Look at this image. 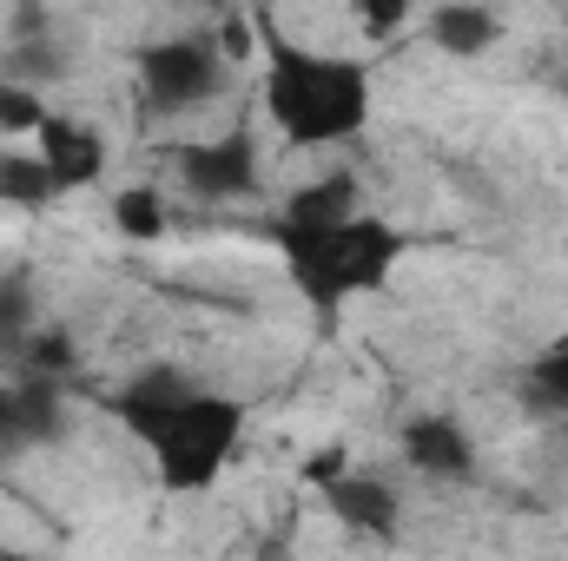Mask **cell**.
Returning <instances> with one entry per match:
<instances>
[{"label":"cell","instance_id":"cell-4","mask_svg":"<svg viewBox=\"0 0 568 561\" xmlns=\"http://www.w3.org/2000/svg\"><path fill=\"white\" fill-rule=\"evenodd\" d=\"M225 86H232L225 47L205 40V33H165V40L140 47V93L165 120H185V113L212 106Z\"/></svg>","mask_w":568,"mask_h":561},{"label":"cell","instance_id":"cell-9","mask_svg":"<svg viewBox=\"0 0 568 561\" xmlns=\"http://www.w3.org/2000/svg\"><path fill=\"white\" fill-rule=\"evenodd\" d=\"M60 429H67L60 377H20V384H13V404H7L0 442H7V449H40V442H60Z\"/></svg>","mask_w":568,"mask_h":561},{"label":"cell","instance_id":"cell-10","mask_svg":"<svg viewBox=\"0 0 568 561\" xmlns=\"http://www.w3.org/2000/svg\"><path fill=\"white\" fill-rule=\"evenodd\" d=\"M429 40H436L443 53H456V60H476V53H489V47L503 40V20H496V7H483V0H443V7L429 13Z\"/></svg>","mask_w":568,"mask_h":561},{"label":"cell","instance_id":"cell-12","mask_svg":"<svg viewBox=\"0 0 568 561\" xmlns=\"http://www.w3.org/2000/svg\"><path fill=\"white\" fill-rule=\"evenodd\" d=\"M0 198L7 205H47V198H60V178H53V165L33 152V159H20V152H0Z\"/></svg>","mask_w":568,"mask_h":561},{"label":"cell","instance_id":"cell-15","mask_svg":"<svg viewBox=\"0 0 568 561\" xmlns=\"http://www.w3.org/2000/svg\"><path fill=\"white\" fill-rule=\"evenodd\" d=\"M40 120H47L40 86H27V80H0V133H7V140L40 133Z\"/></svg>","mask_w":568,"mask_h":561},{"label":"cell","instance_id":"cell-13","mask_svg":"<svg viewBox=\"0 0 568 561\" xmlns=\"http://www.w3.org/2000/svg\"><path fill=\"white\" fill-rule=\"evenodd\" d=\"M27 337H33V278L7 272L0 278V364H13Z\"/></svg>","mask_w":568,"mask_h":561},{"label":"cell","instance_id":"cell-8","mask_svg":"<svg viewBox=\"0 0 568 561\" xmlns=\"http://www.w3.org/2000/svg\"><path fill=\"white\" fill-rule=\"evenodd\" d=\"M40 159L53 165V178H60V192H80V185H93L100 172H106V140L87 126V120H40Z\"/></svg>","mask_w":568,"mask_h":561},{"label":"cell","instance_id":"cell-17","mask_svg":"<svg viewBox=\"0 0 568 561\" xmlns=\"http://www.w3.org/2000/svg\"><path fill=\"white\" fill-rule=\"evenodd\" d=\"M404 13H410V0H364V33L371 40H390L404 27Z\"/></svg>","mask_w":568,"mask_h":561},{"label":"cell","instance_id":"cell-5","mask_svg":"<svg viewBox=\"0 0 568 561\" xmlns=\"http://www.w3.org/2000/svg\"><path fill=\"white\" fill-rule=\"evenodd\" d=\"M172 172L192 198L205 205H225V198H245L258 192V140L252 133H219V140H185L172 145Z\"/></svg>","mask_w":568,"mask_h":561},{"label":"cell","instance_id":"cell-3","mask_svg":"<svg viewBox=\"0 0 568 561\" xmlns=\"http://www.w3.org/2000/svg\"><path fill=\"white\" fill-rule=\"evenodd\" d=\"M284 272L311 304H344L357 290H377L397 265V232L351 212L337 225H278Z\"/></svg>","mask_w":568,"mask_h":561},{"label":"cell","instance_id":"cell-6","mask_svg":"<svg viewBox=\"0 0 568 561\" xmlns=\"http://www.w3.org/2000/svg\"><path fill=\"white\" fill-rule=\"evenodd\" d=\"M404 462L429 476V482H469L476 476V442L463 436V422L429 410V417L404 422Z\"/></svg>","mask_w":568,"mask_h":561},{"label":"cell","instance_id":"cell-18","mask_svg":"<svg viewBox=\"0 0 568 561\" xmlns=\"http://www.w3.org/2000/svg\"><path fill=\"white\" fill-rule=\"evenodd\" d=\"M344 469H351V462H344V449H317V462H311L304 476H311V482L324 489V482H331V476H344Z\"/></svg>","mask_w":568,"mask_h":561},{"label":"cell","instance_id":"cell-2","mask_svg":"<svg viewBox=\"0 0 568 561\" xmlns=\"http://www.w3.org/2000/svg\"><path fill=\"white\" fill-rule=\"evenodd\" d=\"M265 106L291 145H337L371 120V73L337 53H311L272 40V86Z\"/></svg>","mask_w":568,"mask_h":561},{"label":"cell","instance_id":"cell-11","mask_svg":"<svg viewBox=\"0 0 568 561\" xmlns=\"http://www.w3.org/2000/svg\"><path fill=\"white\" fill-rule=\"evenodd\" d=\"M357 212V178L351 172H331V178H311L304 192L284 198V225H337Z\"/></svg>","mask_w":568,"mask_h":561},{"label":"cell","instance_id":"cell-19","mask_svg":"<svg viewBox=\"0 0 568 561\" xmlns=\"http://www.w3.org/2000/svg\"><path fill=\"white\" fill-rule=\"evenodd\" d=\"M7 404H13V384H0V429H7Z\"/></svg>","mask_w":568,"mask_h":561},{"label":"cell","instance_id":"cell-1","mask_svg":"<svg viewBox=\"0 0 568 561\" xmlns=\"http://www.w3.org/2000/svg\"><path fill=\"white\" fill-rule=\"evenodd\" d=\"M113 417L152 449L165 489H212L219 469H225L232 449H239V429H245V410H239V404L199 390V384H192L185 370H172V364H152L133 384H120V390H113Z\"/></svg>","mask_w":568,"mask_h":561},{"label":"cell","instance_id":"cell-14","mask_svg":"<svg viewBox=\"0 0 568 561\" xmlns=\"http://www.w3.org/2000/svg\"><path fill=\"white\" fill-rule=\"evenodd\" d=\"M523 397H529L536 410H549V417H568V344L542 350V357L529 364V384H523Z\"/></svg>","mask_w":568,"mask_h":561},{"label":"cell","instance_id":"cell-16","mask_svg":"<svg viewBox=\"0 0 568 561\" xmlns=\"http://www.w3.org/2000/svg\"><path fill=\"white\" fill-rule=\"evenodd\" d=\"M113 225H120L126 238H152V232L165 225L159 192H120V198H113Z\"/></svg>","mask_w":568,"mask_h":561},{"label":"cell","instance_id":"cell-7","mask_svg":"<svg viewBox=\"0 0 568 561\" xmlns=\"http://www.w3.org/2000/svg\"><path fill=\"white\" fill-rule=\"evenodd\" d=\"M324 502H331V516L344 522V529H357V536H390L397 529V489L384 482V476H364V469H344V476H331L324 482Z\"/></svg>","mask_w":568,"mask_h":561}]
</instances>
